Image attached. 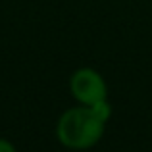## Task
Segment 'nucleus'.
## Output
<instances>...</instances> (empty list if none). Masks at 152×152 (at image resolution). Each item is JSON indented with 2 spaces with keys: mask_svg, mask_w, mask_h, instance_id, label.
<instances>
[{
  "mask_svg": "<svg viewBox=\"0 0 152 152\" xmlns=\"http://www.w3.org/2000/svg\"><path fill=\"white\" fill-rule=\"evenodd\" d=\"M0 152H18V150H15V146L12 145L10 141H6V139H0Z\"/></svg>",
  "mask_w": 152,
  "mask_h": 152,
  "instance_id": "7ed1b4c3",
  "label": "nucleus"
},
{
  "mask_svg": "<svg viewBox=\"0 0 152 152\" xmlns=\"http://www.w3.org/2000/svg\"><path fill=\"white\" fill-rule=\"evenodd\" d=\"M110 108L106 102L96 106H75L66 110L58 119L56 137L69 150H87L102 139Z\"/></svg>",
  "mask_w": 152,
  "mask_h": 152,
  "instance_id": "f257e3e1",
  "label": "nucleus"
},
{
  "mask_svg": "<svg viewBox=\"0 0 152 152\" xmlns=\"http://www.w3.org/2000/svg\"><path fill=\"white\" fill-rule=\"evenodd\" d=\"M69 91L75 100L85 106H96L106 102L108 98L106 81L93 67H79L77 71H73L69 79Z\"/></svg>",
  "mask_w": 152,
  "mask_h": 152,
  "instance_id": "f03ea898",
  "label": "nucleus"
}]
</instances>
